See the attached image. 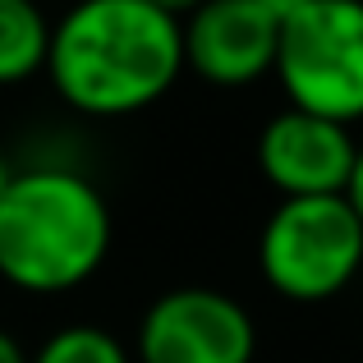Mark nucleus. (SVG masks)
I'll return each instance as SVG.
<instances>
[{"label": "nucleus", "mask_w": 363, "mask_h": 363, "mask_svg": "<svg viewBox=\"0 0 363 363\" xmlns=\"http://www.w3.org/2000/svg\"><path fill=\"white\" fill-rule=\"evenodd\" d=\"M14 175H18V170L9 166V161H5V152H0V198H5V189H9V184H14Z\"/></svg>", "instance_id": "14"}, {"label": "nucleus", "mask_w": 363, "mask_h": 363, "mask_svg": "<svg viewBox=\"0 0 363 363\" xmlns=\"http://www.w3.org/2000/svg\"><path fill=\"white\" fill-rule=\"evenodd\" d=\"M28 363H129V350L106 327L74 322V327L51 331L37 345V354H28Z\"/></svg>", "instance_id": "9"}, {"label": "nucleus", "mask_w": 363, "mask_h": 363, "mask_svg": "<svg viewBox=\"0 0 363 363\" xmlns=\"http://www.w3.org/2000/svg\"><path fill=\"white\" fill-rule=\"evenodd\" d=\"M257 5H262L267 14L276 18V23H285V18H294V14H299V9H308L313 0H257Z\"/></svg>", "instance_id": "11"}, {"label": "nucleus", "mask_w": 363, "mask_h": 363, "mask_svg": "<svg viewBox=\"0 0 363 363\" xmlns=\"http://www.w3.org/2000/svg\"><path fill=\"white\" fill-rule=\"evenodd\" d=\"M0 363H28V354H23V345H18L9 331H0Z\"/></svg>", "instance_id": "13"}, {"label": "nucleus", "mask_w": 363, "mask_h": 363, "mask_svg": "<svg viewBox=\"0 0 363 363\" xmlns=\"http://www.w3.org/2000/svg\"><path fill=\"white\" fill-rule=\"evenodd\" d=\"M111 235V207L88 175L18 170L0 198V276L23 294H65L97 276Z\"/></svg>", "instance_id": "2"}, {"label": "nucleus", "mask_w": 363, "mask_h": 363, "mask_svg": "<svg viewBox=\"0 0 363 363\" xmlns=\"http://www.w3.org/2000/svg\"><path fill=\"white\" fill-rule=\"evenodd\" d=\"M350 207H354V216L363 221V143H359V157H354V175H350V189H345Z\"/></svg>", "instance_id": "10"}, {"label": "nucleus", "mask_w": 363, "mask_h": 363, "mask_svg": "<svg viewBox=\"0 0 363 363\" xmlns=\"http://www.w3.org/2000/svg\"><path fill=\"white\" fill-rule=\"evenodd\" d=\"M51 18L37 0H0V88L28 83L46 69Z\"/></svg>", "instance_id": "8"}, {"label": "nucleus", "mask_w": 363, "mask_h": 363, "mask_svg": "<svg viewBox=\"0 0 363 363\" xmlns=\"http://www.w3.org/2000/svg\"><path fill=\"white\" fill-rule=\"evenodd\" d=\"M46 74L83 116H133L184 74V28L147 0H79L51 23Z\"/></svg>", "instance_id": "1"}, {"label": "nucleus", "mask_w": 363, "mask_h": 363, "mask_svg": "<svg viewBox=\"0 0 363 363\" xmlns=\"http://www.w3.org/2000/svg\"><path fill=\"white\" fill-rule=\"evenodd\" d=\"M147 5H157V9H166L170 18H179V23H184L189 14H194L198 5H203V0H147Z\"/></svg>", "instance_id": "12"}, {"label": "nucleus", "mask_w": 363, "mask_h": 363, "mask_svg": "<svg viewBox=\"0 0 363 363\" xmlns=\"http://www.w3.org/2000/svg\"><path fill=\"white\" fill-rule=\"evenodd\" d=\"M253 350L248 308L207 285L166 290L138 322V363H253Z\"/></svg>", "instance_id": "5"}, {"label": "nucleus", "mask_w": 363, "mask_h": 363, "mask_svg": "<svg viewBox=\"0 0 363 363\" xmlns=\"http://www.w3.org/2000/svg\"><path fill=\"white\" fill-rule=\"evenodd\" d=\"M276 79L294 111L363 120V0H313L281 23Z\"/></svg>", "instance_id": "4"}, {"label": "nucleus", "mask_w": 363, "mask_h": 363, "mask_svg": "<svg viewBox=\"0 0 363 363\" xmlns=\"http://www.w3.org/2000/svg\"><path fill=\"white\" fill-rule=\"evenodd\" d=\"M359 143L350 124L308 116V111H281L257 133V166L267 184L281 198H336L350 189Z\"/></svg>", "instance_id": "6"}, {"label": "nucleus", "mask_w": 363, "mask_h": 363, "mask_svg": "<svg viewBox=\"0 0 363 363\" xmlns=\"http://www.w3.org/2000/svg\"><path fill=\"white\" fill-rule=\"evenodd\" d=\"M179 28L184 69L212 88H248L276 69L281 23L257 0H203Z\"/></svg>", "instance_id": "7"}, {"label": "nucleus", "mask_w": 363, "mask_h": 363, "mask_svg": "<svg viewBox=\"0 0 363 363\" xmlns=\"http://www.w3.org/2000/svg\"><path fill=\"white\" fill-rule=\"evenodd\" d=\"M257 267L267 285L294 303L340 294L363 267V221L350 198H281L257 240Z\"/></svg>", "instance_id": "3"}]
</instances>
